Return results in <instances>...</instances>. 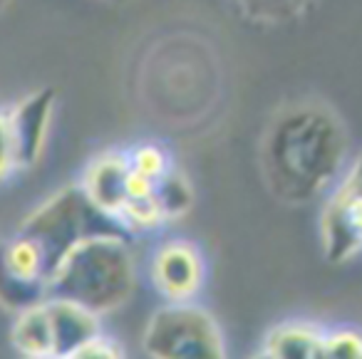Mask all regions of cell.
<instances>
[{"instance_id":"6da1fadb","label":"cell","mask_w":362,"mask_h":359,"mask_svg":"<svg viewBox=\"0 0 362 359\" xmlns=\"http://www.w3.org/2000/svg\"><path fill=\"white\" fill-rule=\"evenodd\" d=\"M347 149V131L330 107L320 102H293L263 131V181L283 204H310L340 179L350 161Z\"/></svg>"},{"instance_id":"7a4b0ae2","label":"cell","mask_w":362,"mask_h":359,"mask_svg":"<svg viewBox=\"0 0 362 359\" xmlns=\"http://www.w3.org/2000/svg\"><path fill=\"white\" fill-rule=\"evenodd\" d=\"M136 258L122 230L95 233L75 243L47 278V298H65L100 317L124 307L136 290Z\"/></svg>"},{"instance_id":"3957f363","label":"cell","mask_w":362,"mask_h":359,"mask_svg":"<svg viewBox=\"0 0 362 359\" xmlns=\"http://www.w3.org/2000/svg\"><path fill=\"white\" fill-rule=\"evenodd\" d=\"M149 359H228L218 319L192 302H164L151 312L141 337Z\"/></svg>"},{"instance_id":"277c9868","label":"cell","mask_w":362,"mask_h":359,"mask_svg":"<svg viewBox=\"0 0 362 359\" xmlns=\"http://www.w3.org/2000/svg\"><path fill=\"white\" fill-rule=\"evenodd\" d=\"M110 230H122V228L112 218H107L105 213H100L85 199V194H82L77 184L55 191L21 225V233L30 235L40 245L50 273L60 263L62 255L75 243H80L87 235L110 233Z\"/></svg>"},{"instance_id":"5b68a950","label":"cell","mask_w":362,"mask_h":359,"mask_svg":"<svg viewBox=\"0 0 362 359\" xmlns=\"http://www.w3.org/2000/svg\"><path fill=\"white\" fill-rule=\"evenodd\" d=\"M317 233L322 255L330 263H347L362 255V151L347 161L327 191Z\"/></svg>"},{"instance_id":"8992f818","label":"cell","mask_w":362,"mask_h":359,"mask_svg":"<svg viewBox=\"0 0 362 359\" xmlns=\"http://www.w3.org/2000/svg\"><path fill=\"white\" fill-rule=\"evenodd\" d=\"M149 283L164 302H192L206 283V260L197 243L169 238L149 258Z\"/></svg>"},{"instance_id":"52a82bcc","label":"cell","mask_w":362,"mask_h":359,"mask_svg":"<svg viewBox=\"0 0 362 359\" xmlns=\"http://www.w3.org/2000/svg\"><path fill=\"white\" fill-rule=\"evenodd\" d=\"M129 156L122 149H107L87 161L82 171L80 191L85 199L95 206L100 213L117 223L122 208L127 204V189H129Z\"/></svg>"},{"instance_id":"ba28073f","label":"cell","mask_w":362,"mask_h":359,"mask_svg":"<svg viewBox=\"0 0 362 359\" xmlns=\"http://www.w3.org/2000/svg\"><path fill=\"white\" fill-rule=\"evenodd\" d=\"M8 112H11L13 131H16L21 171L30 169L40 161L42 151L47 146L52 114H55V90L45 87V90L30 92Z\"/></svg>"},{"instance_id":"9c48e42d","label":"cell","mask_w":362,"mask_h":359,"mask_svg":"<svg viewBox=\"0 0 362 359\" xmlns=\"http://www.w3.org/2000/svg\"><path fill=\"white\" fill-rule=\"evenodd\" d=\"M45 305L50 314L55 357L65 359L77 347L102 334V317L92 310L65 298H45Z\"/></svg>"},{"instance_id":"30bf717a","label":"cell","mask_w":362,"mask_h":359,"mask_svg":"<svg viewBox=\"0 0 362 359\" xmlns=\"http://www.w3.org/2000/svg\"><path fill=\"white\" fill-rule=\"evenodd\" d=\"M327 327L313 319H286L273 324L263 339L271 359H325Z\"/></svg>"},{"instance_id":"8fae6325","label":"cell","mask_w":362,"mask_h":359,"mask_svg":"<svg viewBox=\"0 0 362 359\" xmlns=\"http://www.w3.org/2000/svg\"><path fill=\"white\" fill-rule=\"evenodd\" d=\"M11 342L23 359L55 357L50 314H47L45 300L16 312V319H13L11 327Z\"/></svg>"},{"instance_id":"7c38bea8","label":"cell","mask_w":362,"mask_h":359,"mask_svg":"<svg viewBox=\"0 0 362 359\" xmlns=\"http://www.w3.org/2000/svg\"><path fill=\"white\" fill-rule=\"evenodd\" d=\"M243 18L261 25H286L305 16L315 0H228Z\"/></svg>"},{"instance_id":"4fadbf2b","label":"cell","mask_w":362,"mask_h":359,"mask_svg":"<svg viewBox=\"0 0 362 359\" xmlns=\"http://www.w3.org/2000/svg\"><path fill=\"white\" fill-rule=\"evenodd\" d=\"M154 196H156V204H159L161 216H164L166 223H174V220L184 218L194 206L192 181L181 174L179 169H171L169 174L156 181Z\"/></svg>"},{"instance_id":"5bb4252c","label":"cell","mask_w":362,"mask_h":359,"mask_svg":"<svg viewBox=\"0 0 362 359\" xmlns=\"http://www.w3.org/2000/svg\"><path fill=\"white\" fill-rule=\"evenodd\" d=\"M127 156H129V169L151 181H159L161 176H166L174 169L169 151L159 144H151V141L136 144L134 149H127Z\"/></svg>"},{"instance_id":"9a60e30c","label":"cell","mask_w":362,"mask_h":359,"mask_svg":"<svg viewBox=\"0 0 362 359\" xmlns=\"http://www.w3.org/2000/svg\"><path fill=\"white\" fill-rule=\"evenodd\" d=\"M362 357V329L342 324L327 327L325 359H360Z\"/></svg>"},{"instance_id":"2e32d148","label":"cell","mask_w":362,"mask_h":359,"mask_svg":"<svg viewBox=\"0 0 362 359\" xmlns=\"http://www.w3.org/2000/svg\"><path fill=\"white\" fill-rule=\"evenodd\" d=\"M18 171H21V159H18V144L16 131H13L11 112L0 110V181H8Z\"/></svg>"},{"instance_id":"e0dca14e","label":"cell","mask_w":362,"mask_h":359,"mask_svg":"<svg viewBox=\"0 0 362 359\" xmlns=\"http://www.w3.org/2000/svg\"><path fill=\"white\" fill-rule=\"evenodd\" d=\"M65 359H127V357H124L122 344L102 332V334H97L95 339H90L87 344L77 347L75 352H70Z\"/></svg>"},{"instance_id":"ac0fdd59","label":"cell","mask_w":362,"mask_h":359,"mask_svg":"<svg viewBox=\"0 0 362 359\" xmlns=\"http://www.w3.org/2000/svg\"><path fill=\"white\" fill-rule=\"evenodd\" d=\"M248 359H271V357H268V354H266V352H263V349H261V352L251 354V357H248Z\"/></svg>"},{"instance_id":"d6986e66","label":"cell","mask_w":362,"mask_h":359,"mask_svg":"<svg viewBox=\"0 0 362 359\" xmlns=\"http://www.w3.org/2000/svg\"><path fill=\"white\" fill-rule=\"evenodd\" d=\"M105 3H115V6H124V3H129V0H105Z\"/></svg>"},{"instance_id":"ffe728a7","label":"cell","mask_w":362,"mask_h":359,"mask_svg":"<svg viewBox=\"0 0 362 359\" xmlns=\"http://www.w3.org/2000/svg\"><path fill=\"white\" fill-rule=\"evenodd\" d=\"M37 359H60V357H37Z\"/></svg>"},{"instance_id":"44dd1931","label":"cell","mask_w":362,"mask_h":359,"mask_svg":"<svg viewBox=\"0 0 362 359\" xmlns=\"http://www.w3.org/2000/svg\"><path fill=\"white\" fill-rule=\"evenodd\" d=\"M360 359H362V357H360Z\"/></svg>"}]
</instances>
